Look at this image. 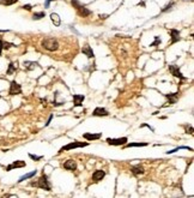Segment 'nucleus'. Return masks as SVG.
Returning a JSON list of instances; mask_svg holds the SVG:
<instances>
[{"label":"nucleus","instance_id":"obj_1","mask_svg":"<svg viewBox=\"0 0 194 198\" xmlns=\"http://www.w3.org/2000/svg\"><path fill=\"white\" fill-rule=\"evenodd\" d=\"M71 4H72V6L75 9V11H77L79 17L85 18V17H89V16L92 14V11L89 10L85 5H83L80 1H78V0H71Z\"/></svg>","mask_w":194,"mask_h":198},{"label":"nucleus","instance_id":"obj_2","mask_svg":"<svg viewBox=\"0 0 194 198\" xmlns=\"http://www.w3.org/2000/svg\"><path fill=\"white\" fill-rule=\"evenodd\" d=\"M43 49L48 51V52H55L59 49V41L55 37H46L43 39L41 42Z\"/></svg>","mask_w":194,"mask_h":198},{"label":"nucleus","instance_id":"obj_3","mask_svg":"<svg viewBox=\"0 0 194 198\" xmlns=\"http://www.w3.org/2000/svg\"><path fill=\"white\" fill-rule=\"evenodd\" d=\"M30 185L38 187V188H42V190H46V191H52V184L49 183L48 176L46 175V174H42L38 178V180L36 183H31Z\"/></svg>","mask_w":194,"mask_h":198},{"label":"nucleus","instance_id":"obj_4","mask_svg":"<svg viewBox=\"0 0 194 198\" xmlns=\"http://www.w3.org/2000/svg\"><path fill=\"white\" fill-rule=\"evenodd\" d=\"M89 143L87 142H72V143H68L67 145L63 146L59 153H64V151H68V150H72V149H77V148H84V146H87Z\"/></svg>","mask_w":194,"mask_h":198},{"label":"nucleus","instance_id":"obj_5","mask_svg":"<svg viewBox=\"0 0 194 198\" xmlns=\"http://www.w3.org/2000/svg\"><path fill=\"white\" fill-rule=\"evenodd\" d=\"M128 142L127 137H121V138H107V143L109 145H114V146H121Z\"/></svg>","mask_w":194,"mask_h":198},{"label":"nucleus","instance_id":"obj_6","mask_svg":"<svg viewBox=\"0 0 194 198\" xmlns=\"http://www.w3.org/2000/svg\"><path fill=\"white\" fill-rule=\"evenodd\" d=\"M168 68H169V72L172 73L174 77L179 78V79H181V80H186V79H187V78L181 73V71H180V68H179L177 65H169Z\"/></svg>","mask_w":194,"mask_h":198},{"label":"nucleus","instance_id":"obj_7","mask_svg":"<svg viewBox=\"0 0 194 198\" xmlns=\"http://www.w3.org/2000/svg\"><path fill=\"white\" fill-rule=\"evenodd\" d=\"M9 94H10L11 96L22 94L21 84H18L16 80H12V82H11V84H10V89H9Z\"/></svg>","mask_w":194,"mask_h":198},{"label":"nucleus","instance_id":"obj_8","mask_svg":"<svg viewBox=\"0 0 194 198\" xmlns=\"http://www.w3.org/2000/svg\"><path fill=\"white\" fill-rule=\"evenodd\" d=\"M26 163H25V161H22V160H18V161H14L13 163H11L6 167V171L7 172H10L12 169H14V168H23V167H25Z\"/></svg>","mask_w":194,"mask_h":198},{"label":"nucleus","instance_id":"obj_9","mask_svg":"<svg viewBox=\"0 0 194 198\" xmlns=\"http://www.w3.org/2000/svg\"><path fill=\"white\" fill-rule=\"evenodd\" d=\"M170 37H172V41H170V44H174L176 42H179L181 40L180 37V31L177 29H170Z\"/></svg>","mask_w":194,"mask_h":198},{"label":"nucleus","instance_id":"obj_10","mask_svg":"<svg viewBox=\"0 0 194 198\" xmlns=\"http://www.w3.org/2000/svg\"><path fill=\"white\" fill-rule=\"evenodd\" d=\"M104 176H106V172H104V171L97 169V171L94 172V174H92V180H94L95 183H98V181H101Z\"/></svg>","mask_w":194,"mask_h":198},{"label":"nucleus","instance_id":"obj_11","mask_svg":"<svg viewBox=\"0 0 194 198\" xmlns=\"http://www.w3.org/2000/svg\"><path fill=\"white\" fill-rule=\"evenodd\" d=\"M92 115H94V117H107V115H109V112H108L106 108L97 107V108H95L94 112H92Z\"/></svg>","mask_w":194,"mask_h":198},{"label":"nucleus","instance_id":"obj_12","mask_svg":"<svg viewBox=\"0 0 194 198\" xmlns=\"http://www.w3.org/2000/svg\"><path fill=\"white\" fill-rule=\"evenodd\" d=\"M82 53L84 55H86L89 59H91V58H94L95 55H94V51H92V48L89 46L87 43H85L83 46V48H82Z\"/></svg>","mask_w":194,"mask_h":198},{"label":"nucleus","instance_id":"obj_13","mask_svg":"<svg viewBox=\"0 0 194 198\" xmlns=\"http://www.w3.org/2000/svg\"><path fill=\"white\" fill-rule=\"evenodd\" d=\"M63 167L67 171H75L77 169V162L75 160H67L66 162L63 163Z\"/></svg>","mask_w":194,"mask_h":198},{"label":"nucleus","instance_id":"obj_14","mask_svg":"<svg viewBox=\"0 0 194 198\" xmlns=\"http://www.w3.org/2000/svg\"><path fill=\"white\" fill-rule=\"evenodd\" d=\"M131 172H132V174L133 175H140V174H144V167L141 165H135V166H132L131 167Z\"/></svg>","mask_w":194,"mask_h":198},{"label":"nucleus","instance_id":"obj_15","mask_svg":"<svg viewBox=\"0 0 194 198\" xmlns=\"http://www.w3.org/2000/svg\"><path fill=\"white\" fill-rule=\"evenodd\" d=\"M83 137L89 142L90 141H97V139H99L102 137V133L101 132H98V133H84Z\"/></svg>","mask_w":194,"mask_h":198},{"label":"nucleus","instance_id":"obj_16","mask_svg":"<svg viewBox=\"0 0 194 198\" xmlns=\"http://www.w3.org/2000/svg\"><path fill=\"white\" fill-rule=\"evenodd\" d=\"M85 100L84 95H79V94H75L73 95V103H75V107H80L83 106V101Z\"/></svg>","mask_w":194,"mask_h":198},{"label":"nucleus","instance_id":"obj_17","mask_svg":"<svg viewBox=\"0 0 194 198\" xmlns=\"http://www.w3.org/2000/svg\"><path fill=\"white\" fill-rule=\"evenodd\" d=\"M148 142H137V143H126L122 145L123 148H141V146H148Z\"/></svg>","mask_w":194,"mask_h":198},{"label":"nucleus","instance_id":"obj_18","mask_svg":"<svg viewBox=\"0 0 194 198\" xmlns=\"http://www.w3.org/2000/svg\"><path fill=\"white\" fill-rule=\"evenodd\" d=\"M51 19H52V22L54 23L55 27H60V24H61V18L59 17L58 13L52 12V13H51Z\"/></svg>","mask_w":194,"mask_h":198},{"label":"nucleus","instance_id":"obj_19","mask_svg":"<svg viewBox=\"0 0 194 198\" xmlns=\"http://www.w3.org/2000/svg\"><path fill=\"white\" fill-rule=\"evenodd\" d=\"M13 46H14L13 43L6 42V41H4V40H1V39H0V55H1V52H2L4 49H9V48L13 47Z\"/></svg>","mask_w":194,"mask_h":198},{"label":"nucleus","instance_id":"obj_20","mask_svg":"<svg viewBox=\"0 0 194 198\" xmlns=\"http://www.w3.org/2000/svg\"><path fill=\"white\" fill-rule=\"evenodd\" d=\"M168 99H169V105H175L176 101L179 99V93H175V94H169V95H165Z\"/></svg>","mask_w":194,"mask_h":198},{"label":"nucleus","instance_id":"obj_21","mask_svg":"<svg viewBox=\"0 0 194 198\" xmlns=\"http://www.w3.org/2000/svg\"><path fill=\"white\" fill-rule=\"evenodd\" d=\"M36 173H37V171L35 169V171H32L30 173H26V174H24V175H22L19 179H18V183H22V181H24V180H26V179H30L32 176L36 175Z\"/></svg>","mask_w":194,"mask_h":198},{"label":"nucleus","instance_id":"obj_22","mask_svg":"<svg viewBox=\"0 0 194 198\" xmlns=\"http://www.w3.org/2000/svg\"><path fill=\"white\" fill-rule=\"evenodd\" d=\"M24 67L26 68V70H34L35 67H38V64L37 63H35V61H24Z\"/></svg>","mask_w":194,"mask_h":198},{"label":"nucleus","instance_id":"obj_23","mask_svg":"<svg viewBox=\"0 0 194 198\" xmlns=\"http://www.w3.org/2000/svg\"><path fill=\"white\" fill-rule=\"evenodd\" d=\"M16 70H17V64H16V63H10V64H9V68H7V71H6V75H12Z\"/></svg>","mask_w":194,"mask_h":198},{"label":"nucleus","instance_id":"obj_24","mask_svg":"<svg viewBox=\"0 0 194 198\" xmlns=\"http://www.w3.org/2000/svg\"><path fill=\"white\" fill-rule=\"evenodd\" d=\"M43 17H46V13H44L43 11L35 12V13H34V16H32V19H34V21H40V19H42Z\"/></svg>","mask_w":194,"mask_h":198},{"label":"nucleus","instance_id":"obj_25","mask_svg":"<svg viewBox=\"0 0 194 198\" xmlns=\"http://www.w3.org/2000/svg\"><path fill=\"white\" fill-rule=\"evenodd\" d=\"M18 2V0H0V4L1 5H5V6H11L13 4Z\"/></svg>","mask_w":194,"mask_h":198},{"label":"nucleus","instance_id":"obj_26","mask_svg":"<svg viewBox=\"0 0 194 198\" xmlns=\"http://www.w3.org/2000/svg\"><path fill=\"white\" fill-rule=\"evenodd\" d=\"M181 149H186V150H192V148H189V146H177V148L172 149V150H170V151H167V154H172V153H176V151H179V150H181Z\"/></svg>","mask_w":194,"mask_h":198},{"label":"nucleus","instance_id":"obj_27","mask_svg":"<svg viewBox=\"0 0 194 198\" xmlns=\"http://www.w3.org/2000/svg\"><path fill=\"white\" fill-rule=\"evenodd\" d=\"M29 157L31 159V160H34V161H40V160H42V155L41 156H37V155H34V154H29Z\"/></svg>","mask_w":194,"mask_h":198},{"label":"nucleus","instance_id":"obj_28","mask_svg":"<svg viewBox=\"0 0 194 198\" xmlns=\"http://www.w3.org/2000/svg\"><path fill=\"white\" fill-rule=\"evenodd\" d=\"M161 42H162V41H161V39H160L158 36H156V37H155V42H153V43H151V46H153V47H156L157 44H160V43H161Z\"/></svg>","mask_w":194,"mask_h":198},{"label":"nucleus","instance_id":"obj_29","mask_svg":"<svg viewBox=\"0 0 194 198\" xmlns=\"http://www.w3.org/2000/svg\"><path fill=\"white\" fill-rule=\"evenodd\" d=\"M140 127H141V129H143V127H148V129H150V130H151L152 132L155 131V129H153L152 126H150L149 124H146V122H145V124H141V125H140Z\"/></svg>","mask_w":194,"mask_h":198},{"label":"nucleus","instance_id":"obj_30","mask_svg":"<svg viewBox=\"0 0 194 198\" xmlns=\"http://www.w3.org/2000/svg\"><path fill=\"white\" fill-rule=\"evenodd\" d=\"M172 5H174V2H170V4H169V5H167V6H164V7H163V9H162V12H165L167 11V10H169V9H170V7H172Z\"/></svg>","mask_w":194,"mask_h":198},{"label":"nucleus","instance_id":"obj_31","mask_svg":"<svg viewBox=\"0 0 194 198\" xmlns=\"http://www.w3.org/2000/svg\"><path fill=\"white\" fill-rule=\"evenodd\" d=\"M22 7H23L24 10H28V11H31V9H32V6L31 5H29V4H28V5H23Z\"/></svg>","mask_w":194,"mask_h":198},{"label":"nucleus","instance_id":"obj_32","mask_svg":"<svg viewBox=\"0 0 194 198\" xmlns=\"http://www.w3.org/2000/svg\"><path fill=\"white\" fill-rule=\"evenodd\" d=\"M51 1H52V0H46V1H44V9H48V7H49Z\"/></svg>","mask_w":194,"mask_h":198},{"label":"nucleus","instance_id":"obj_33","mask_svg":"<svg viewBox=\"0 0 194 198\" xmlns=\"http://www.w3.org/2000/svg\"><path fill=\"white\" fill-rule=\"evenodd\" d=\"M52 118H53V115H51V117H49V119H48V121L46 122V126H48V125L51 124V121H52Z\"/></svg>","mask_w":194,"mask_h":198},{"label":"nucleus","instance_id":"obj_34","mask_svg":"<svg viewBox=\"0 0 194 198\" xmlns=\"http://www.w3.org/2000/svg\"><path fill=\"white\" fill-rule=\"evenodd\" d=\"M0 97H1V95H0Z\"/></svg>","mask_w":194,"mask_h":198}]
</instances>
